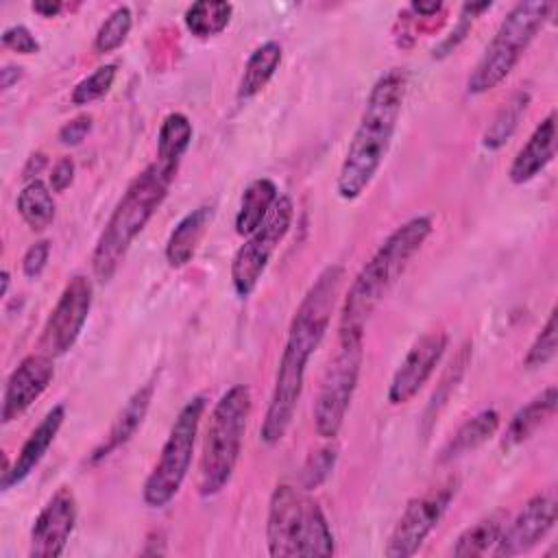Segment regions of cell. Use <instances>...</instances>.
I'll return each instance as SVG.
<instances>
[{
    "label": "cell",
    "mask_w": 558,
    "mask_h": 558,
    "mask_svg": "<svg viewBox=\"0 0 558 558\" xmlns=\"http://www.w3.org/2000/svg\"><path fill=\"white\" fill-rule=\"evenodd\" d=\"M344 268L329 264L318 272L314 283L307 288L288 327V338L277 366L270 403L266 408L259 440L268 447L283 440L288 434L305 381V366L310 355L323 342L333 307L338 303Z\"/></svg>",
    "instance_id": "6da1fadb"
},
{
    "label": "cell",
    "mask_w": 558,
    "mask_h": 558,
    "mask_svg": "<svg viewBox=\"0 0 558 558\" xmlns=\"http://www.w3.org/2000/svg\"><path fill=\"white\" fill-rule=\"evenodd\" d=\"M405 92L408 72L403 68H390L373 83L338 170L336 192L340 198H360L375 179L390 150L403 111Z\"/></svg>",
    "instance_id": "7a4b0ae2"
},
{
    "label": "cell",
    "mask_w": 558,
    "mask_h": 558,
    "mask_svg": "<svg viewBox=\"0 0 558 558\" xmlns=\"http://www.w3.org/2000/svg\"><path fill=\"white\" fill-rule=\"evenodd\" d=\"M429 233V216H414L388 233V238L377 246L373 257L351 281L340 307L338 333L364 331L366 320L390 292V288L401 279L410 266V259L421 251Z\"/></svg>",
    "instance_id": "3957f363"
},
{
    "label": "cell",
    "mask_w": 558,
    "mask_h": 558,
    "mask_svg": "<svg viewBox=\"0 0 558 558\" xmlns=\"http://www.w3.org/2000/svg\"><path fill=\"white\" fill-rule=\"evenodd\" d=\"M177 168L163 166L155 159L129 183L92 253V270L100 283H107L116 275L133 240L144 231L148 220L166 201Z\"/></svg>",
    "instance_id": "277c9868"
},
{
    "label": "cell",
    "mask_w": 558,
    "mask_h": 558,
    "mask_svg": "<svg viewBox=\"0 0 558 558\" xmlns=\"http://www.w3.org/2000/svg\"><path fill=\"white\" fill-rule=\"evenodd\" d=\"M266 545L272 558H314L336 551L323 508L303 488L277 484L266 517Z\"/></svg>",
    "instance_id": "5b68a950"
},
{
    "label": "cell",
    "mask_w": 558,
    "mask_h": 558,
    "mask_svg": "<svg viewBox=\"0 0 558 558\" xmlns=\"http://www.w3.org/2000/svg\"><path fill=\"white\" fill-rule=\"evenodd\" d=\"M251 410V388L244 384L227 388L211 408L198 462L196 486L201 497H214L231 482L242 453Z\"/></svg>",
    "instance_id": "8992f818"
},
{
    "label": "cell",
    "mask_w": 558,
    "mask_h": 558,
    "mask_svg": "<svg viewBox=\"0 0 558 558\" xmlns=\"http://www.w3.org/2000/svg\"><path fill=\"white\" fill-rule=\"evenodd\" d=\"M554 4L545 0L517 2L499 22L493 39L484 48L480 61L466 81L469 94H486L501 85L514 70L527 46L545 26Z\"/></svg>",
    "instance_id": "52a82bcc"
},
{
    "label": "cell",
    "mask_w": 558,
    "mask_h": 558,
    "mask_svg": "<svg viewBox=\"0 0 558 558\" xmlns=\"http://www.w3.org/2000/svg\"><path fill=\"white\" fill-rule=\"evenodd\" d=\"M205 403V397L196 395L179 410L161 447L159 460L155 462L142 488V499L148 508H163L179 495L192 464Z\"/></svg>",
    "instance_id": "ba28073f"
},
{
    "label": "cell",
    "mask_w": 558,
    "mask_h": 558,
    "mask_svg": "<svg viewBox=\"0 0 558 558\" xmlns=\"http://www.w3.org/2000/svg\"><path fill=\"white\" fill-rule=\"evenodd\" d=\"M364 357V331L338 333L336 355L329 360L314 401V429L320 438L333 440L347 418L357 388Z\"/></svg>",
    "instance_id": "9c48e42d"
},
{
    "label": "cell",
    "mask_w": 558,
    "mask_h": 558,
    "mask_svg": "<svg viewBox=\"0 0 558 558\" xmlns=\"http://www.w3.org/2000/svg\"><path fill=\"white\" fill-rule=\"evenodd\" d=\"M294 218V203L288 194H279L266 220L244 240L231 259V286L240 299H246L257 288L268 268L270 257L288 235Z\"/></svg>",
    "instance_id": "30bf717a"
},
{
    "label": "cell",
    "mask_w": 558,
    "mask_h": 558,
    "mask_svg": "<svg viewBox=\"0 0 558 558\" xmlns=\"http://www.w3.org/2000/svg\"><path fill=\"white\" fill-rule=\"evenodd\" d=\"M458 477H447L438 486L416 495L408 501L401 517L397 519L388 543L384 547V556L388 558H410L414 556L432 530L440 523L445 512L449 510L456 493H458Z\"/></svg>",
    "instance_id": "8fae6325"
},
{
    "label": "cell",
    "mask_w": 558,
    "mask_h": 558,
    "mask_svg": "<svg viewBox=\"0 0 558 558\" xmlns=\"http://www.w3.org/2000/svg\"><path fill=\"white\" fill-rule=\"evenodd\" d=\"M94 301V286L85 275H74L63 292L59 294V301L54 303L50 316L44 323L41 336H39V351L50 357L65 355L78 340L89 310Z\"/></svg>",
    "instance_id": "7c38bea8"
},
{
    "label": "cell",
    "mask_w": 558,
    "mask_h": 558,
    "mask_svg": "<svg viewBox=\"0 0 558 558\" xmlns=\"http://www.w3.org/2000/svg\"><path fill=\"white\" fill-rule=\"evenodd\" d=\"M76 497L68 486H61L39 510L28 536L31 558H59L76 525Z\"/></svg>",
    "instance_id": "4fadbf2b"
},
{
    "label": "cell",
    "mask_w": 558,
    "mask_h": 558,
    "mask_svg": "<svg viewBox=\"0 0 558 558\" xmlns=\"http://www.w3.org/2000/svg\"><path fill=\"white\" fill-rule=\"evenodd\" d=\"M556 508L558 504L551 490L530 497L519 514L508 525H504L490 554L510 558L536 547L556 525Z\"/></svg>",
    "instance_id": "5bb4252c"
},
{
    "label": "cell",
    "mask_w": 558,
    "mask_h": 558,
    "mask_svg": "<svg viewBox=\"0 0 558 558\" xmlns=\"http://www.w3.org/2000/svg\"><path fill=\"white\" fill-rule=\"evenodd\" d=\"M447 344H449V336L440 329L427 331L414 340V344L408 349L405 357L401 360L399 368L390 379L388 401L392 405H403L418 395V390L427 384L438 362L442 360Z\"/></svg>",
    "instance_id": "9a60e30c"
},
{
    "label": "cell",
    "mask_w": 558,
    "mask_h": 558,
    "mask_svg": "<svg viewBox=\"0 0 558 558\" xmlns=\"http://www.w3.org/2000/svg\"><path fill=\"white\" fill-rule=\"evenodd\" d=\"M54 377L52 357L46 353H31L11 371L2 392L0 418L2 423H11L22 416L50 386Z\"/></svg>",
    "instance_id": "2e32d148"
},
{
    "label": "cell",
    "mask_w": 558,
    "mask_h": 558,
    "mask_svg": "<svg viewBox=\"0 0 558 558\" xmlns=\"http://www.w3.org/2000/svg\"><path fill=\"white\" fill-rule=\"evenodd\" d=\"M63 418H65V405L63 403H57L46 412V416L39 421V425L24 440L15 462L9 466V471L2 473V477H0V488L2 490H9L11 486L22 484L35 471V466L44 460L50 445L54 442V438H57V434L63 425Z\"/></svg>",
    "instance_id": "e0dca14e"
},
{
    "label": "cell",
    "mask_w": 558,
    "mask_h": 558,
    "mask_svg": "<svg viewBox=\"0 0 558 558\" xmlns=\"http://www.w3.org/2000/svg\"><path fill=\"white\" fill-rule=\"evenodd\" d=\"M556 155V111H549L514 155L508 179L514 185L532 181Z\"/></svg>",
    "instance_id": "ac0fdd59"
},
{
    "label": "cell",
    "mask_w": 558,
    "mask_h": 558,
    "mask_svg": "<svg viewBox=\"0 0 558 558\" xmlns=\"http://www.w3.org/2000/svg\"><path fill=\"white\" fill-rule=\"evenodd\" d=\"M153 392H155V381H146L144 386H140L131 397L129 401L124 403V408L118 412V416L113 418L105 440L92 451L89 456V462L96 464L105 458H109L116 449H120L122 445H126L135 432L140 429V425L144 423V416L150 408V401H153Z\"/></svg>",
    "instance_id": "d6986e66"
},
{
    "label": "cell",
    "mask_w": 558,
    "mask_h": 558,
    "mask_svg": "<svg viewBox=\"0 0 558 558\" xmlns=\"http://www.w3.org/2000/svg\"><path fill=\"white\" fill-rule=\"evenodd\" d=\"M211 220L214 205H198L177 222L166 242V262L172 268H181L194 259Z\"/></svg>",
    "instance_id": "ffe728a7"
},
{
    "label": "cell",
    "mask_w": 558,
    "mask_h": 558,
    "mask_svg": "<svg viewBox=\"0 0 558 558\" xmlns=\"http://www.w3.org/2000/svg\"><path fill=\"white\" fill-rule=\"evenodd\" d=\"M556 405H558V390L556 386H547L541 395H536L532 401H527L523 408L514 412V416L510 418L501 436V447L512 449L530 440L556 414Z\"/></svg>",
    "instance_id": "44dd1931"
},
{
    "label": "cell",
    "mask_w": 558,
    "mask_h": 558,
    "mask_svg": "<svg viewBox=\"0 0 558 558\" xmlns=\"http://www.w3.org/2000/svg\"><path fill=\"white\" fill-rule=\"evenodd\" d=\"M279 198L277 183L268 177H259L251 181L240 198V207L235 214V233L248 238L268 216L275 201Z\"/></svg>",
    "instance_id": "7402d4cb"
},
{
    "label": "cell",
    "mask_w": 558,
    "mask_h": 558,
    "mask_svg": "<svg viewBox=\"0 0 558 558\" xmlns=\"http://www.w3.org/2000/svg\"><path fill=\"white\" fill-rule=\"evenodd\" d=\"M499 429V412L493 408H486L471 418H466L453 436L447 440V445L440 449L438 460L449 462L456 460L469 451H475L480 445H484L490 436H495Z\"/></svg>",
    "instance_id": "603a6c76"
},
{
    "label": "cell",
    "mask_w": 558,
    "mask_h": 558,
    "mask_svg": "<svg viewBox=\"0 0 558 558\" xmlns=\"http://www.w3.org/2000/svg\"><path fill=\"white\" fill-rule=\"evenodd\" d=\"M281 54L283 50L279 41H264L251 52L238 83V100H248L268 85L281 63Z\"/></svg>",
    "instance_id": "cb8c5ba5"
},
{
    "label": "cell",
    "mask_w": 558,
    "mask_h": 558,
    "mask_svg": "<svg viewBox=\"0 0 558 558\" xmlns=\"http://www.w3.org/2000/svg\"><path fill=\"white\" fill-rule=\"evenodd\" d=\"M530 100H532L530 89H517L508 96V100H504V105L495 111L493 120L484 129L482 146L486 150H499L514 135V131L519 129L521 118L527 111Z\"/></svg>",
    "instance_id": "d4e9b609"
},
{
    "label": "cell",
    "mask_w": 558,
    "mask_h": 558,
    "mask_svg": "<svg viewBox=\"0 0 558 558\" xmlns=\"http://www.w3.org/2000/svg\"><path fill=\"white\" fill-rule=\"evenodd\" d=\"M192 142V122L185 113L172 111L157 131V161L179 170V163Z\"/></svg>",
    "instance_id": "484cf974"
},
{
    "label": "cell",
    "mask_w": 558,
    "mask_h": 558,
    "mask_svg": "<svg viewBox=\"0 0 558 558\" xmlns=\"http://www.w3.org/2000/svg\"><path fill=\"white\" fill-rule=\"evenodd\" d=\"M17 214L22 216V220L33 229V231H44L52 225L54 220V198H52V190L39 181V179H31L22 192L17 194L15 201Z\"/></svg>",
    "instance_id": "4316f807"
},
{
    "label": "cell",
    "mask_w": 558,
    "mask_h": 558,
    "mask_svg": "<svg viewBox=\"0 0 558 558\" xmlns=\"http://www.w3.org/2000/svg\"><path fill=\"white\" fill-rule=\"evenodd\" d=\"M501 530H504V514L493 512V514L475 521L466 530H462L451 547V554L458 558L484 556V554L493 551Z\"/></svg>",
    "instance_id": "83f0119b"
},
{
    "label": "cell",
    "mask_w": 558,
    "mask_h": 558,
    "mask_svg": "<svg viewBox=\"0 0 558 558\" xmlns=\"http://www.w3.org/2000/svg\"><path fill=\"white\" fill-rule=\"evenodd\" d=\"M233 15V4L231 2H209V0H201L187 7L183 22L185 28L198 37V39H207L214 35H220Z\"/></svg>",
    "instance_id": "f1b7e54d"
},
{
    "label": "cell",
    "mask_w": 558,
    "mask_h": 558,
    "mask_svg": "<svg viewBox=\"0 0 558 558\" xmlns=\"http://www.w3.org/2000/svg\"><path fill=\"white\" fill-rule=\"evenodd\" d=\"M131 26H133L131 9L126 4L116 7L105 17V22L98 26L96 37H94V50L105 54V52H111V50L120 48L126 41L129 33H131Z\"/></svg>",
    "instance_id": "f546056e"
},
{
    "label": "cell",
    "mask_w": 558,
    "mask_h": 558,
    "mask_svg": "<svg viewBox=\"0 0 558 558\" xmlns=\"http://www.w3.org/2000/svg\"><path fill=\"white\" fill-rule=\"evenodd\" d=\"M556 316H558V310L551 307L545 325L541 327V331L536 333L534 342L530 344L525 357H523V366L534 371V368H543L547 366L554 357H556V351H558V323H556Z\"/></svg>",
    "instance_id": "4dcf8cb0"
},
{
    "label": "cell",
    "mask_w": 558,
    "mask_h": 558,
    "mask_svg": "<svg viewBox=\"0 0 558 558\" xmlns=\"http://www.w3.org/2000/svg\"><path fill=\"white\" fill-rule=\"evenodd\" d=\"M116 74H118L116 63H105V65L96 68L92 74H87L85 78H81L74 85L72 96H70L72 105L83 107V105H89V102L102 98L111 89V85L116 81Z\"/></svg>",
    "instance_id": "1f68e13d"
},
{
    "label": "cell",
    "mask_w": 558,
    "mask_h": 558,
    "mask_svg": "<svg viewBox=\"0 0 558 558\" xmlns=\"http://www.w3.org/2000/svg\"><path fill=\"white\" fill-rule=\"evenodd\" d=\"M336 460H338V447L336 445H325V447H318L316 451H312L305 458L301 475H299L301 488L307 490V493L318 488L331 475V471L336 466Z\"/></svg>",
    "instance_id": "d6a6232c"
},
{
    "label": "cell",
    "mask_w": 558,
    "mask_h": 558,
    "mask_svg": "<svg viewBox=\"0 0 558 558\" xmlns=\"http://www.w3.org/2000/svg\"><path fill=\"white\" fill-rule=\"evenodd\" d=\"M490 7H493V2H488V0H484V2H464V4H462V11H460L458 24H456V26L451 28V33L434 48V57H436V59H442V57L451 54V52L458 48V44L466 37V33L471 31L473 20H475L482 11H486V9H490Z\"/></svg>",
    "instance_id": "836d02e7"
},
{
    "label": "cell",
    "mask_w": 558,
    "mask_h": 558,
    "mask_svg": "<svg viewBox=\"0 0 558 558\" xmlns=\"http://www.w3.org/2000/svg\"><path fill=\"white\" fill-rule=\"evenodd\" d=\"M0 39H2V46H7V48H11V50H15V52H20V54H35V52H39V41H37V37L28 31V26H24V24H11V26H7L4 31H2V35H0Z\"/></svg>",
    "instance_id": "e575fe53"
},
{
    "label": "cell",
    "mask_w": 558,
    "mask_h": 558,
    "mask_svg": "<svg viewBox=\"0 0 558 558\" xmlns=\"http://www.w3.org/2000/svg\"><path fill=\"white\" fill-rule=\"evenodd\" d=\"M48 257H50V242L48 240L33 242L26 248L24 257H22V272H24V277L26 279H37L44 272V268L48 264Z\"/></svg>",
    "instance_id": "d590c367"
},
{
    "label": "cell",
    "mask_w": 558,
    "mask_h": 558,
    "mask_svg": "<svg viewBox=\"0 0 558 558\" xmlns=\"http://www.w3.org/2000/svg\"><path fill=\"white\" fill-rule=\"evenodd\" d=\"M92 131V116L89 113H81L74 116L72 120H68L61 129H59V142L63 146H78L87 133Z\"/></svg>",
    "instance_id": "8d00e7d4"
},
{
    "label": "cell",
    "mask_w": 558,
    "mask_h": 558,
    "mask_svg": "<svg viewBox=\"0 0 558 558\" xmlns=\"http://www.w3.org/2000/svg\"><path fill=\"white\" fill-rule=\"evenodd\" d=\"M74 170H76L74 159L72 157H61L50 170V190L52 192L68 190L74 181Z\"/></svg>",
    "instance_id": "74e56055"
},
{
    "label": "cell",
    "mask_w": 558,
    "mask_h": 558,
    "mask_svg": "<svg viewBox=\"0 0 558 558\" xmlns=\"http://www.w3.org/2000/svg\"><path fill=\"white\" fill-rule=\"evenodd\" d=\"M31 9H33L37 15H41V17H57V15L61 13L63 4H61L59 0H35V2L31 4Z\"/></svg>",
    "instance_id": "f35d334b"
},
{
    "label": "cell",
    "mask_w": 558,
    "mask_h": 558,
    "mask_svg": "<svg viewBox=\"0 0 558 558\" xmlns=\"http://www.w3.org/2000/svg\"><path fill=\"white\" fill-rule=\"evenodd\" d=\"M22 76H24V68H20V65H4V68L0 70V87H2V89H9V87H13Z\"/></svg>",
    "instance_id": "ab89813d"
},
{
    "label": "cell",
    "mask_w": 558,
    "mask_h": 558,
    "mask_svg": "<svg viewBox=\"0 0 558 558\" xmlns=\"http://www.w3.org/2000/svg\"><path fill=\"white\" fill-rule=\"evenodd\" d=\"M410 9L423 17H429V15H436L440 9H442V2L440 0H414L410 4Z\"/></svg>",
    "instance_id": "60d3db41"
},
{
    "label": "cell",
    "mask_w": 558,
    "mask_h": 558,
    "mask_svg": "<svg viewBox=\"0 0 558 558\" xmlns=\"http://www.w3.org/2000/svg\"><path fill=\"white\" fill-rule=\"evenodd\" d=\"M46 166V155L44 153H35L28 157V163L24 166V177H33L37 174L41 168Z\"/></svg>",
    "instance_id": "b9f144b4"
},
{
    "label": "cell",
    "mask_w": 558,
    "mask_h": 558,
    "mask_svg": "<svg viewBox=\"0 0 558 558\" xmlns=\"http://www.w3.org/2000/svg\"><path fill=\"white\" fill-rule=\"evenodd\" d=\"M0 296H7V292H9V283H11V272L7 270V268H2V272H0Z\"/></svg>",
    "instance_id": "7bdbcfd3"
}]
</instances>
